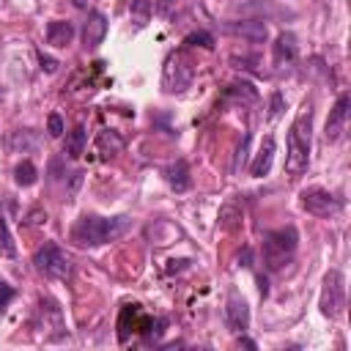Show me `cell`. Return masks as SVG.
I'll list each match as a JSON object with an SVG mask.
<instances>
[{
	"instance_id": "6da1fadb",
	"label": "cell",
	"mask_w": 351,
	"mask_h": 351,
	"mask_svg": "<svg viewBox=\"0 0 351 351\" xmlns=\"http://www.w3.org/2000/svg\"><path fill=\"white\" fill-rule=\"evenodd\" d=\"M132 228V217L121 214V217H96V214H85L74 222L71 228V241L80 247H99L107 241L121 239L126 230Z\"/></svg>"
},
{
	"instance_id": "7a4b0ae2",
	"label": "cell",
	"mask_w": 351,
	"mask_h": 351,
	"mask_svg": "<svg viewBox=\"0 0 351 351\" xmlns=\"http://www.w3.org/2000/svg\"><path fill=\"white\" fill-rule=\"evenodd\" d=\"M313 110L310 104L296 115V121L288 129V154H285V173L291 178L302 176L310 165V148H313Z\"/></svg>"
},
{
	"instance_id": "3957f363",
	"label": "cell",
	"mask_w": 351,
	"mask_h": 351,
	"mask_svg": "<svg viewBox=\"0 0 351 351\" xmlns=\"http://www.w3.org/2000/svg\"><path fill=\"white\" fill-rule=\"evenodd\" d=\"M296 244H299V233H296L293 225L266 233V236H263V263H266V269H269V271L282 269V266L293 258Z\"/></svg>"
},
{
	"instance_id": "277c9868",
	"label": "cell",
	"mask_w": 351,
	"mask_h": 351,
	"mask_svg": "<svg viewBox=\"0 0 351 351\" xmlns=\"http://www.w3.org/2000/svg\"><path fill=\"white\" fill-rule=\"evenodd\" d=\"M33 263H36V269H38L44 277H49V280H63V282L71 280V261H69V255H66L58 244H52V241H47L44 247L36 250Z\"/></svg>"
},
{
	"instance_id": "5b68a950",
	"label": "cell",
	"mask_w": 351,
	"mask_h": 351,
	"mask_svg": "<svg viewBox=\"0 0 351 351\" xmlns=\"http://www.w3.org/2000/svg\"><path fill=\"white\" fill-rule=\"evenodd\" d=\"M318 307L326 318H340L343 307H346V277L340 269H329L324 277V288H321V299Z\"/></svg>"
},
{
	"instance_id": "8992f818",
	"label": "cell",
	"mask_w": 351,
	"mask_h": 351,
	"mask_svg": "<svg viewBox=\"0 0 351 351\" xmlns=\"http://www.w3.org/2000/svg\"><path fill=\"white\" fill-rule=\"evenodd\" d=\"M299 203H302V208H304L307 214H313V217H332V214H337V211L343 208L340 197H335V195H332L329 189H324V186H307V189H302Z\"/></svg>"
},
{
	"instance_id": "52a82bcc",
	"label": "cell",
	"mask_w": 351,
	"mask_h": 351,
	"mask_svg": "<svg viewBox=\"0 0 351 351\" xmlns=\"http://www.w3.org/2000/svg\"><path fill=\"white\" fill-rule=\"evenodd\" d=\"M192 63L184 58V55H170L165 60V71H162V88L167 93H176V90H184L189 88L192 82Z\"/></svg>"
},
{
	"instance_id": "ba28073f",
	"label": "cell",
	"mask_w": 351,
	"mask_h": 351,
	"mask_svg": "<svg viewBox=\"0 0 351 351\" xmlns=\"http://www.w3.org/2000/svg\"><path fill=\"white\" fill-rule=\"evenodd\" d=\"M348 107H351V96H348V93H340L337 101L332 104L329 118H326V126H324V137H326V143H335V140L343 137V132H346V121H348Z\"/></svg>"
},
{
	"instance_id": "9c48e42d",
	"label": "cell",
	"mask_w": 351,
	"mask_h": 351,
	"mask_svg": "<svg viewBox=\"0 0 351 351\" xmlns=\"http://www.w3.org/2000/svg\"><path fill=\"white\" fill-rule=\"evenodd\" d=\"M225 321H228V329L236 332V335H244V332L250 329V307H247V302H244L239 293H230V296H228Z\"/></svg>"
},
{
	"instance_id": "30bf717a",
	"label": "cell",
	"mask_w": 351,
	"mask_h": 351,
	"mask_svg": "<svg viewBox=\"0 0 351 351\" xmlns=\"http://www.w3.org/2000/svg\"><path fill=\"white\" fill-rule=\"evenodd\" d=\"M107 36V16L101 11H90L88 14V22L82 27V41L85 47H99Z\"/></svg>"
},
{
	"instance_id": "8fae6325",
	"label": "cell",
	"mask_w": 351,
	"mask_h": 351,
	"mask_svg": "<svg viewBox=\"0 0 351 351\" xmlns=\"http://www.w3.org/2000/svg\"><path fill=\"white\" fill-rule=\"evenodd\" d=\"M274 151H277L274 137H263V143H261V148H258V154H255V159H252V165H250V173H252L255 178H263V176L271 170Z\"/></svg>"
},
{
	"instance_id": "7c38bea8",
	"label": "cell",
	"mask_w": 351,
	"mask_h": 351,
	"mask_svg": "<svg viewBox=\"0 0 351 351\" xmlns=\"http://www.w3.org/2000/svg\"><path fill=\"white\" fill-rule=\"evenodd\" d=\"M71 38H74V25H71L69 19H52V22L47 25V44H49V47L63 49V47L71 44Z\"/></svg>"
},
{
	"instance_id": "4fadbf2b",
	"label": "cell",
	"mask_w": 351,
	"mask_h": 351,
	"mask_svg": "<svg viewBox=\"0 0 351 351\" xmlns=\"http://www.w3.org/2000/svg\"><path fill=\"white\" fill-rule=\"evenodd\" d=\"M96 151H99L101 159H112L123 151V137L112 129H101L99 137H96Z\"/></svg>"
},
{
	"instance_id": "5bb4252c",
	"label": "cell",
	"mask_w": 351,
	"mask_h": 351,
	"mask_svg": "<svg viewBox=\"0 0 351 351\" xmlns=\"http://www.w3.org/2000/svg\"><path fill=\"white\" fill-rule=\"evenodd\" d=\"M165 178L176 192H186L189 189V165L184 159H176L165 167Z\"/></svg>"
},
{
	"instance_id": "9a60e30c",
	"label": "cell",
	"mask_w": 351,
	"mask_h": 351,
	"mask_svg": "<svg viewBox=\"0 0 351 351\" xmlns=\"http://www.w3.org/2000/svg\"><path fill=\"white\" fill-rule=\"evenodd\" d=\"M230 33L244 36L250 41H263L266 38V25L263 22H241V25H228Z\"/></svg>"
},
{
	"instance_id": "2e32d148",
	"label": "cell",
	"mask_w": 351,
	"mask_h": 351,
	"mask_svg": "<svg viewBox=\"0 0 351 351\" xmlns=\"http://www.w3.org/2000/svg\"><path fill=\"white\" fill-rule=\"evenodd\" d=\"M293 58H296V36L280 33L274 44V60H293Z\"/></svg>"
},
{
	"instance_id": "e0dca14e",
	"label": "cell",
	"mask_w": 351,
	"mask_h": 351,
	"mask_svg": "<svg viewBox=\"0 0 351 351\" xmlns=\"http://www.w3.org/2000/svg\"><path fill=\"white\" fill-rule=\"evenodd\" d=\"M85 140H88L85 126H82V123H80V126H74V129L69 132V137H66V154H69L71 159H77V156L85 151Z\"/></svg>"
},
{
	"instance_id": "ac0fdd59",
	"label": "cell",
	"mask_w": 351,
	"mask_h": 351,
	"mask_svg": "<svg viewBox=\"0 0 351 351\" xmlns=\"http://www.w3.org/2000/svg\"><path fill=\"white\" fill-rule=\"evenodd\" d=\"M36 178H38V170H36V165L30 159H25V162H19L14 167V181L19 186H30V184H36Z\"/></svg>"
},
{
	"instance_id": "d6986e66",
	"label": "cell",
	"mask_w": 351,
	"mask_h": 351,
	"mask_svg": "<svg viewBox=\"0 0 351 351\" xmlns=\"http://www.w3.org/2000/svg\"><path fill=\"white\" fill-rule=\"evenodd\" d=\"M219 225L225 230H236L241 225V208H236V203H225L219 208Z\"/></svg>"
},
{
	"instance_id": "ffe728a7",
	"label": "cell",
	"mask_w": 351,
	"mask_h": 351,
	"mask_svg": "<svg viewBox=\"0 0 351 351\" xmlns=\"http://www.w3.org/2000/svg\"><path fill=\"white\" fill-rule=\"evenodd\" d=\"M14 255H16V241H14L11 230H8L5 217L0 214V258H14Z\"/></svg>"
},
{
	"instance_id": "44dd1931",
	"label": "cell",
	"mask_w": 351,
	"mask_h": 351,
	"mask_svg": "<svg viewBox=\"0 0 351 351\" xmlns=\"http://www.w3.org/2000/svg\"><path fill=\"white\" fill-rule=\"evenodd\" d=\"M151 11H154L151 0H132V3H129V14H132V19H134L137 25H145L148 16H151Z\"/></svg>"
},
{
	"instance_id": "7402d4cb",
	"label": "cell",
	"mask_w": 351,
	"mask_h": 351,
	"mask_svg": "<svg viewBox=\"0 0 351 351\" xmlns=\"http://www.w3.org/2000/svg\"><path fill=\"white\" fill-rule=\"evenodd\" d=\"M36 145V137H30V132L25 129H16V132H11V137H8V148H33Z\"/></svg>"
},
{
	"instance_id": "603a6c76",
	"label": "cell",
	"mask_w": 351,
	"mask_h": 351,
	"mask_svg": "<svg viewBox=\"0 0 351 351\" xmlns=\"http://www.w3.org/2000/svg\"><path fill=\"white\" fill-rule=\"evenodd\" d=\"M184 44H189V47H203V49H211V47H214V36H211V33H206V30H195V33H189V36L184 38Z\"/></svg>"
},
{
	"instance_id": "cb8c5ba5",
	"label": "cell",
	"mask_w": 351,
	"mask_h": 351,
	"mask_svg": "<svg viewBox=\"0 0 351 351\" xmlns=\"http://www.w3.org/2000/svg\"><path fill=\"white\" fill-rule=\"evenodd\" d=\"M247 148H250V134H244V137H241V145H239L236 159H233V173H239V170H241V165H244V159H247Z\"/></svg>"
},
{
	"instance_id": "d4e9b609",
	"label": "cell",
	"mask_w": 351,
	"mask_h": 351,
	"mask_svg": "<svg viewBox=\"0 0 351 351\" xmlns=\"http://www.w3.org/2000/svg\"><path fill=\"white\" fill-rule=\"evenodd\" d=\"M47 132H49V137H60V134H63V118H60L58 112H52V115L47 118Z\"/></svg>"
},
{
	"instance_id": "484cf974",
	"label": "cell",
	"mask_w": 351,
	"mask_h": 351,
	"mask_svg": "<svg viewBox=\"0 0 351 351\" xmlns=\"http://www.w3.org/2000/svg\"><path fill=\"white\" fill-rule=\"evenodd\" d=\"M14 296H16V291H14L8 282H3V280H0V313L14 302Z\"/></svg>"
},
{
	"instance_id": "4316f807",
	"label": "cell",
	"mask_w": 351,
	"mask_h": 351,
	"mask_svg": "<svg viewBox=\"0 0 351 351\" xmlns=\"http://www.w3.org/2000/svg\"><path fill=\"white\" fill-rule=\"evenodd\" d=\"M282 112V93H271V101H269V121H277Z\"/></svg>"
},
{
	"instance_id": "83f0119b",
	"label": "cell",
	"mask_w": 351,
	"mask_h": 351,
	"mask_svg": "<svg viewBox=\"0 0 351 351\" xmlns=\"http://www.w3.org/2000/svg\"><path fill=\"white\" fill-rule=\"evenodd\" d=\"M38 63H41V71H47V74H55L58 71V60L49 58V55H44V52H38Z\"/></svg>"
},
{
	"instance_id": "f1b7e54d",
	"label": "cell",
	"mask_w": 351,
	"mask_h": 351,
	"mask_svg": "<svg viewBox=\"0 0 351 351\" xmlns=\"http://www.w3.org/2000/svg\"><path fill=\"white\" fill-rule=\"evenodd\" d=\"M41 222H47V214L44 211H30V217H27V225H41Z\"/></svg>"
},
{
	"instance_id": "f546056e",
	"label": "cell",
	"mask_w": 351,
	"mask_h": 351,
	"mask_svg": "<svg viewBox=\"0 0 351 351\" xmlns=\"http://www.w3.org/2000/svg\"><path fill=\"white\" fill-rule=\"evenodd\" d=\"M80 184H82V170H74V173H71V186H69V192H71V195H74V192H77V186H80Z\"/></svg>"
},
{
	"instance_id": "4dcf8cb0",
	"label": "cell",
	"mask_w": 351,
	"mask_h": 351,
	"mask_svg": "<svg viewBox=\"0 0 351 351\" xmlns=\"http://www.w3.org/2000/svg\"><path fill=\"white\" fill-rule=\"evenodd\" d=\"M239 343H241V346H244V348H258V346H255V340H250V337H241V340H239Z\"/></svg>"
},
{
	"instance_id": "1f68e13d",
	"label": "cell",
	"mask_w": 351,
	"mask_h": 351,
	"mask_svg": "<svg viewBox=\"0 0 351 351\" xmlns=\"http://www.w3.org/2000/svg\"><path fill=\"white\" fill-rule=\"evenodd\" d=\"M170 5H173V0H162V3H159V11H162V14H167V11H170Z\"/></svg>"
},
{
	"instance_id": "d6a6232c",
	"label": "cell",
	"mask_w": 351,
	"mask_h": 351,
	"mask_svg": "<svg viewBox=\"0 0 351 351\" xmlns=\"http://www.w3.org/2000/svg\"><path fill=\"white\" fill-rule=\"evenodd\" d=\"M74 5H77V8H85V0H74Z\"/></svg>"
}]
</instances>
